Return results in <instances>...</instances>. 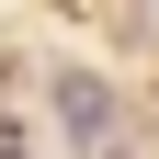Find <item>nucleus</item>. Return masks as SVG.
I'll use <instances>...</instances> for the list:
<instances>
[{
    "label": "nucleus",
    "mask_w": 159,
    "mask_h": 159,
    "mask_svg": "<svg viewBox=\"0 0 159 159\" xmlns=\"http://www.w3.org/2000/svg\"><path fill=\"white\" fill-rule=\"evenodd\" d=\"M46 102H57V125H68L80 148H102V136H114V91H102L91 68H57V91H46Z\"/></svg>",
    "instance_id": "nucleus-1"
}]
</instances>
